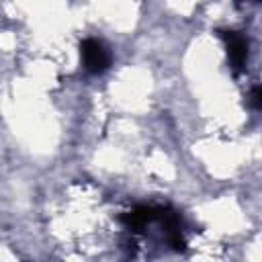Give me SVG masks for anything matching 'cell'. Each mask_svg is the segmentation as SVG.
<instances>
[{
	"instance_id": "1",
	"label": "cell",
	"mask_w": 262,
	"mask_h": 262,
	"mask_svg": "<svg viewBox=\"0 0 262 262\" xmlns=\"http://www.w3.org/2000/svg\"><path fill=\"white\" fill-rule=\"evenodd\" d=\"M80 55L86 72L90 74H102L111 66V53L98 39H84L80 43Z\"/></svg>"
},
{
	"instance_id": "2",
	"label": "cell",
	"mask_w": 262,
	"mask_h": 262,
	"mask_svg": "<svg viewBox=\"0 0 262 262\" xmlns=\"http://www.w3.org/2000/svg\"><path fill=\"white\" fill-rule=\"evenodd\" d=\"M221 39L227 49L229 66H231L233 74L239 76L244 72L246 59H248V41L239 31H221Z\"/></svg>"
},
{
	"instance_id": "3",
	"label": "cell",
	"mask_w": 262,
	"mask_h": 262,
	"mask_svg": "<svg viewBox=\"0 0 262 262\" xmlns=\"http://www.w3.org/2000/svg\"><path fill=\"white\" fill-rule=\"evenodd\" d=\"M160 215V207H147V205H137L131 211L123 213L119 217V221L125 225V229L133 231V233H141L149 223L158 221Z\"/></svg>"
},
{
	"instance_id": "4",
	"label": "cell",
	"mask_w": 262,
	"mask_h": 262,
	"mask_svg": "<svg viewBox=\"0 0 262 262\" xmlns=\"http://www.w3.org/2000/svg\"><path fill=\"white\" fill-rule=\"evenodd\" d=\"M252 98H254L256 106H258V108H262V86H256V88L252 90Z\"/></svg>"
}]
</instances>
